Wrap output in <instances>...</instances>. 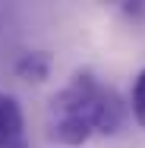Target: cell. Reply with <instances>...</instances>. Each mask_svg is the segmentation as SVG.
I'll return each mask as SVG.
<instances>
[{
  "label": "cell",
  "mask_w": 145,
  "mask_h": 148,
  "mask_svg": "<svg viewBox=\"0 0 145 148\" xmlns=\"http://www.w3.org/2000/svg\"><path fill=\"white\" fill-rule=\"evenodd\" d=\"M126 123V104L91 69H79L47 101L44 129L54 145L79 148L91 136H117Z\"/></svg>",
  "instance_id": "1"
},
{
  "label": "cell",
  "mask_w": 145,
  "mask_h": 148,
  "mask_svg": "<svg viewBox=\"0 0 145 148\" xmlns=\"http://www.w3.org/2000/svg\"><path fill=\"white\" fill-rule=\"evenodd\" d=\"M0 148H29L25 117L13 95L0 91Z\"/></svg>",
  "instance_id": "2"
},
{
  "label": "cell",
  "mask_w": 145,
  "mask_h": 148,
  "mask_svg": "<svg viewBox=\"0 0 145 148\" xmlns=\"http://www.w3.org/2000/svg\"><path fill=\"white\" fill-rule=\"evenodd\" d=\"M16 73L29 82H44L51 73V57L44 51H25L22 57L16 60Z\"/></svg>",
  "instance_id": "3"
},
{
  "label": "cell",
  "mask_w": 145,
  "mask_h": 148,
  "mask_svg": "<svg viewBox=\"0 0 145 148\" xmlns=\"http://www.w3.org/2000/svg\"><path fill=\"white\" fill-rule=\"evenodd\" d=\"M129 107H133V120L145 129V69L133 82V101H129Z\"/></svg>",
  "instance_id": "4"
}]
</instances>
